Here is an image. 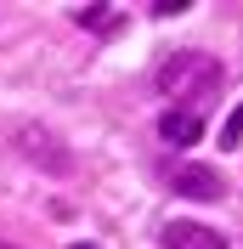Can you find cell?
<instances>
[{
    "label": "cell",
    "mask_w": 243,
    "mask_h": 249,
    "mask_svg": "<svg viewBox=\"0 0 243 249\" xmlns=\"http://www.w3.org/2000/svg\"><path fill=\"white\" fill-rule=\"evenodd\" d=\"M221 79H226V68H221L209 51H175V57L158 68V91H164L175 108L198 113V102H209V96L221 91Z\"/></svg>",
    "instance_id": "6da1fadb"
},
{
    "label": "cell",
    "mask_w": 243,
    "mask_h": 249,
    "mask_svg": "<svg viewBox=\"0 0 243 249\" xmlns=\"http://www.w3.org/2000/svg\"><path fill=\"white\" fill-rule=\"evenodd\" d=\"M12 147L23 159H34L40 170H51V176H62V170H74V153L62 147L57 136H51L46 124H23V130H12Z\"/></svg>",
    "instance_id": "7a4b0ae2"
},
{
    "label": "cell",
    "mask_w": 243,
    "mask_h": 249,
    "mask_svg": "<svg viewBox=\"0 0 243 249\" xmlns=\"http://www.w3.org/2000/svg\"><path fill=\"white\" fill-rule=\"evenodd\" d=\"M158 244L164 249H226V238L215 232L209 221H164Z\"/></svg>",
    "instance_id": "3957f363"
},
{
    "label": "cell",
    "mask_w": 243,
    "mask_h": 249,
    "mask_svg": "<svg viewBox=\"0 0 243 249\" xmlns=\"http://www.w3.org/2000/svg\"><path fill=\"white\" fill-rule=\"evenodd\" d=\"M170 187H175V193H181V198H221V193H226V181H221V176L215 170H204V164H181V170H170L164 176Z\"/></svg>",
    "instance_id": "277c9868"
},
{
    "label": "cell",
    "mask_w": 243,
    "mask_h": 249,
    "mask_svg": "<svg viewBox=\"0 0 243 249\" xmlns=\"http://www.w3.org/2000/svg\"><path fill=\"white\" fill-rule=\"evenodd\" d=\"M198 136H204V113H187V108H170L164 119H158V142H164V147H192Z\"/></svg>",
    "instance_id": "5b68a950"
},
{
    "label": "cell",
    "mask_w": 243,
    "mask_h": 249,
    "mask_svg": "<svg viewBox=\"0 0 243 249\" xmlns=\"http://www.w3.org/2000/svg\"><path fill=\"white\" fill-rule=\"evenodd\" d=\"M74 23L91 29V34H113L119 29V12H113V6H74Z\"/></svg>",
    "instance_id": "8992f818"
},
{
    "label": "cell",
    "mask_w": 243,
    "mask_h": 249,
    "mask_svg": "<svg viewBox=\"0 0 243 249\" xmlns=\"http://www.w3.org/2000/svg\"><path fill=\"white\" fill-rule=\"evenodd\" d=\"M221 147H243V102H238V108H232L226 130H221Z\"/></svg>",
    "instance_id": "52a82bcc"
},
{
    "label": "cell",
    "mask_w": 243,
    "mask_h": 249,
    "mask_svg": "<svg viewBox=\"0 0 243 249\" xmlns=\"http://www.w3.org/2000/svg\"><path fill=\"white\" fill-rule=\"evenodd\" d=\"M68 249H96V244H68Z\"/></svg>",
    "instance_id": "ba28073f"
}]
</instances>
